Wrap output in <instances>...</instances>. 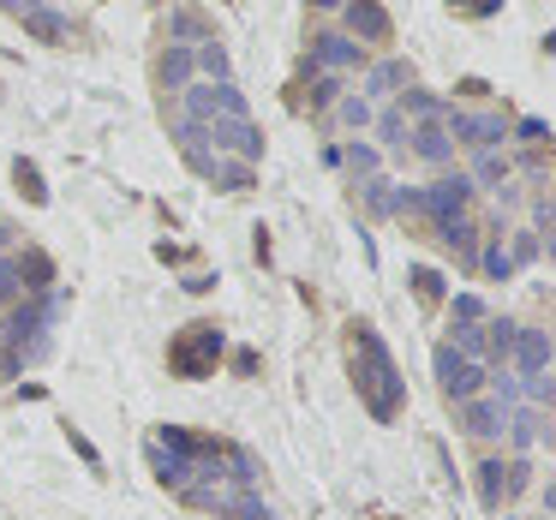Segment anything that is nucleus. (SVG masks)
<instances>
[{
    "label": "nucleus",
    "mask_w": 556,
    "mask_h": 520,
    "mask_svg": "<svg viewBox=\"0 0 556 520\" xmlns=\"http://www.w3.org/2000/svg\"><path fill=\"white\" fill-rule=\"evenodd\" d=\"M348 365H353L359 407L371 413L377 424H395L401 407H407V377H401L395 353L383 347V335H377L365 317H353V324H348Z\"/></svg>",
    "instance_id": "obj_1"
},
{
    "label": "nucleus",
    "mask_w": 556,
    "mask_h": 520,
    "mask_svg": "<svg viewBox=\"0 0 556 520\" xmlns=\"http://www.w3.org/2000/svg\"><path fill=\"white\" fill-rule=\"evenodd\" d=\"M222 347H228V341H222L216 324H186L180 335L168 341V371L186 377V383H204V377H216Z\"/></svg>",
    "instance_id": "obj_2"
},
{
    "label": "nucleus",
    "mask_w": 556,
    "mask_h": 520,
    "mask_svg": "<svg viewBox=\"0 0 556 520\" xmlns=\"http://www.w3.org/2000/svg\"><path fill=\"white\" fill-rule=\"evenodd\" d=\"M174 109H180L186 121H198V126H210V121H252V102L240 97V85H204V78L186 85Z\"/></svg>",
    "instance_id": "obj_3"
},
{
    "label": "nucleus",
    "mask_w": 556,
    "mask_h": 520,
    "mask_svg": "<svg viewBox=\"0 0 556 520\" xmlns=\"http://www.w3.org/2000/svg\"><path fill=\"white\" fill-rule=\"evenodd\" d=\"M437 383H443V395L460 407V401L484 395V383H491V365L467 359V353H455V347L443 341V347H437Z\"/></svg>",
    "instance_id": "obj_4"
},
{
    "label": "nucleus",
    "mask_w": 556,
    "mask_h": 520,
    "mask_svg": "<svg viewBox=\"0 0 556 520\" xmlns=\"http://www.w3.org/2000/svg\"><path fill=\"white\" fill-rule=\"evenodd\" d=\"M365 49L348 37V30H317L312 37V73H329V78H353V73H365Z\"/></svg>",
    "instance_id": "obj_5"
},
{
    "label": "nucleus",
    "mask_w": 556,
    "mask_h": 520,
    "mask_svg": "<svg viewBox=\"0 0 556 520\" xmlns=\"http://www.w3.org/2000/svg\"><path fill=\"white\" fill-rule=\"evenodd\" d=\"M204 150L210 156H233V162H264V132H257V121H210Z\"/></svg>",
    "instance_id": "obj_6"
},
{
    "label": "nucleus",
    "mask_w": 556,
    "mask_h": 520,
    "mask_svg": "<svg viewBox=\"0 0 556 520\" xmlns=\"http://www.w3.org/2000/svg\"><path fill=\"white\" fill-rule=\"evenodd\" d=\"M341 18H348V37L359 42H371V49H383V42H395V18H389V7L383 0H341Z\"/></svg>",
    "instance_id": "obj_7"
},
{
    "label": "nucleus",
    "mask_w": 556,
    "mask_h": 520,
    "mask_svg": "<svg viewBox=\"0 0 556 520\" xmlns=\"http://www.w3.org/2000/svg\"><path fill=\"white\" fill-rule=\"evenodd\" d=\"M443 132H448V144H479V150H496V144L508 138V121H503V114L443 109Z\"/></svg>",
    "instance_id": "obj_8"
},
{
    "label": "nucleus",
    "mask_w": 556,
    "mask_h": 520,
    "mask_svg": "<svg viewBox=\"0 0 556 520\" xmlns=\"http://www.w3.org/2000/svg\"><path fill=\"white\" fill-rule=\"evenodd\" d=\"M515 491H527V460H484L479 467V496H484V508H503Z\"/></svg>",
    "instance_id": "obj_9"
},
{
    "label": "nucleus",
    "mask_w": 556,
    "mask_h": 520,
    "mask_svg": "<svg viewBox=\"0 0 556 520\" xmlns=\"http://www.w3.org/2000/svg\"><path fill=\"white\" fill-rule=\"evenodd\" d=\"M508 371L515 377H551V335H544V329H515Z\"/></svg>",
    "instance_id": "obj_10"
},
{
    "label": "nucleus",
    "mask_w": 556,
    "mask_h": 520,
    "mask_svg": "<svg viewBox=\"0 0 556 520\" xmlns=\"http://www.w3.org/2000/svg\"><path fill=\"white\" fill-rule=\"evenodd\" d=\"M460 431L467 436H484V443H491V436H503V424H508V407L496 395H472V401H460Z\"/></svg>",
    "instance_id": "obj_11"
},
{
    "label": "nucleus",
    "mask_w": 556,
    "mask_h": 520,
    "mask_svg": "<svg viewBox=\"0 0 556 520\" xmlns=\"http://www.w3.org/2000/svg\"><path fill=\"white\" fill-rule=\"evenodd\" d=\"M407 150H413L419 162H431V168H448V162H455V144H448V132H443V114H431V121H413Z\"/></svg>",
    "instance_id": "obj_12"
},
{
    "label": "nucleus",
    "mask_w": 556,
    "mask_h": 520,
    "mask_svg": "<svg viewBox=\"0 0 556 520\" xmlns=\"http://www.w3.org/2000/svg\"><path fill=\"white\" fill-rule=\"evenodd\" d=\"M156 85H162V97H180L186 85H198V61H192V49H186V42H168V49H162Z\"/></svg>",
    "instance_id": "obj_13"
},
{
    "label": "nucleus",
    "mask_w": 556,
    "mask_h": 520,
    "mask_svg": "<svg viewBox=\"0 0 556 520\" xmlns=\"http://www.w3.org/2000/svg\"><path fill=\"white\" fill-rule=\"evenodd\" d=\"M407 85H413V66L389 54V61L365 66V90H359V97H365V102H377V97H401Z\"/></svg>",
    "instance_id": "obj_14"
},
{
    "label": "nucleus",
    "mask_w": 556,
    "mask_h": 520,
    "mask_svg": "<svg viewBox=\"0 0 556 520\" xmlns=\"http://www.w3.org/2000/svg\"><path fill=\"white\" fill-rule=\"evenodd\" d=\"M18 25H25L30 42H49V49H66V42H73V18L54 13V7H37V13H25Z\"/></svg>",
    "instance_id": "obj_15"
},
{
    "label": "nucleus",
    "mask_w": 556,
    "mask_h": 520,
    "mask_svg": "<svg viewBox=\"0 0 556 520\" xmlns=\"http://www.w3.org/2000/svg\"><path fill=\"white\" fill-rule=\"evenodd\" d=\"M210 37H222L210 13H198V7H174V13H168V42H186V49H198V42H210Z\"/></svg>",
    "instance_id": "obj_16"
},
{
    "label": "nucleus",
    "mask_w": 556,
    "mask_h": 520,
    "mask_svg": "<svg viewBox=\"0 0 556 520\" xmlns=\"http://www.w3.org/2000/svg\"><path fill=\"white\" fill-rule=\"evenodd\" d=\"M13 276H18V293H49L54 257L37 252V245H25V252H13Z\"/></svg>",
    "instance_id": "obj_17"
},
{
    "label": "nucleus",
    "mask_w": 556,
    "mask_h": 520,
    "mask_svg": "<svg viewBox=\"0 0 556 520\" xmlns=\"http://www.w3.org/2000/svg\"><path fill=\"white\" fill-rule=\"evenodd\" d=\"M216 520H276V508L264 503L257 491H216Z\"/></svg>",
    "instance_id": "obj_18"
},
{
    "label": "nucleus",
    "mask_w": 556,
    "mask_h": 520,
    "mask_svg": "<svg viewBox=\"0 0 556 520\" xmlns=\"http://www.w3.org/2000/svg\"><path fill=\"white\" fill-rule=\"evenodd\" d=\"M192 61H198V78H204V85H233V61H228V42L222 37L198 42Z\"/></svg>",
    "instance_id": "obj_19"
},
{
    "label": "nucleus",
    "mask_w": 556,
    "mask_h": 520,
    "mask_svg": "<svg viewBox=\"0 0 556 520\" xmlns=\"http://www.w3.org/2000/svg\"><path fill=\"white\" fill-rule=\"evenodd\" d=\"M204 180H216L222 192H252L257 186V162H233V156H210Z\"/></svg>",
    "instance_id": "obj_20"
},
{
    "label": "nucleus",
    "mask_w": 556,
    "mask_h": 520,
    "mask_svg": "<svg viewBox=\"0 0 556 520\" xmlns=\"http://www.w3.org/2000/svg\"><path fill=\"white\" fill-rule=\"evenodd\" d=\"M508 174H515V168H508V156H503V150H479V162H472V174H467V180H472V192H479V186H484V192H503V186H508Z\"/></svg>",
    "instance_id": "obj_21"
},
{
    "label": "nucleus",
    "mask_w": 556,
    "mask_h": 520,
    "mask_svg": "<svg viewBox=\"0 0 556 520\" xmlns=\"http://www.w3.org/2000/svg\"><path fill=\"white\" fill-rule=\"evenodd\" d=\"M329 114H336V126H348L353 138H365V132H371V114H377V109L359 97V90H341V102H336Z\"/></svg>",
    "instance_id": "obj_22"
},
{
    "label": "nucleus",
    "mask_w": 556,
    "mask_h": 520,
    "mask_svg": "<svg viewBox=\"0 0 556 520\" xmlns=\"http://www.w3.org/2000/svg\"><path fill=\"white\" fill-rule=\"evenodd\" d=\"M371 132H377V144H383V150H401V144H407V132H413V121L395 109V102H383V114H371Z\"/></svg>",
    "instance_id": "obj_23"
},
{
    "label": "nucleus",
    "mask_w": 556,
    "mask_h": 520,
    "mask_svg": "<svg viewBox=\"0 0 556 520\" xmlns=\"http://www.w3.org/2000/svg\"><path fill=\"white\" fill-rule=\"evenodd\" d=\"M341 90H348V78H329V73H312V114L324 121L329 109L341 102Z\"/></svg>",
    "instance_id": "obj_24"
},
{
    "label": "nucleus",
    "mask_w": 556,
    "mask_h": 520,
    "mask_svg": "<svg viewBox=\"0 0 556 520\" xmlns=\"http://www.w3.org/2000/svg\"><path fill=\"white\" fill-rule=\"evenodd\" d=\"M472 269H484L491 281H508V276H515V257L503 252V233H496V240L484 245V252H479V264H472Z\"/></svg>",
    "instance_id": "obj_25"
},
{
    "label": "nucleus",
    "mask_w": 556,
    "mask_h": 520,
    "mask_svg": "<svg viewBox=\"0 0 556 520\" xmlns=\"http://www.w3.org/2000/svg\"><path fill=\"white\" fill-rule=\"evenodd\" d=\"M13 180H18V192H25L30 204H49V186H42V168H37V162L18 156V162H13Z\"/></svg>",
    "instance_id": "obj_26"
},
{
    "label": "nucleus",
    "mask_w": 556,
    "mask_h": 520,
    "mask_svg": "<svg viewBox=\"0 0 556 520\" xmlns=\"http://www.w3.org/2000/svg\"><path fill=\"white\" fill-rule=\"evenodd\" d=\"M341 162H348L353 174H371L377 168V144H365V138H348V150H336Z\"/></svg>",
    "instance_id": "obj_27"
},
{
    "label": "nucleus",
    "mask_w": 556,
    "mask_h": 520,
    "mask_svg": "<svg viewBox=\"0 0 556 520\" xmlns=\"http://www.w3.org/2000/svg\"><path fill=\"white\" fill-rule=\"evenodd\" d=\"M448 312H455V324H484V317H491V305H484L479 293H455V305H448Z\"/></svg>",
    "instance_id": "obj_28"
},
{
    "label": "nucleus",
    "mask_w": 556,
    "mask_h": 520,
    "mask_svg": "<svg viewBox=\"0 0 556 520\" xmlns=\"http://www.w3.org/2000/svg\"><path fill=\"white\" fill-rule=\"evenodd\" d=\"M413 293H419L425 305H437L443 300V276H437V269H413Z\"/></svg>",
    "instance_id": "obj_29"
},
{
    "label": "nucleus",
    "mask_w": 556,
    "mask_h": 520,
    "mask_svg": "<svg viewBox=\"0 0 556 520\" xmlns=\"http://www.w3.org/2000/svg\"><path fill=\"white\" fill-rule=\"evenodd\" d=\"M448 13L455 18H491V13H503V0H448Z\"/></svg>",
    "instance_id": "obj_30"
},
{
    "label": "nucleus",
    "mask_w": 556,
    "mask_h": 520,
    "mask_svg": "<svg viewBox=\"0 0 556 520\" xmlns=\"http://www.w3.org/2000/svg\"><path fill=\"white\" fill-rule=\"evenodd\" d=\"M66 443H73L78 455H85V467H90V472H102V455H97V443H90L85 431H73V424H66Z\"/></svg>",
    "instance_id": "obj_31"
},
{
    "label": "nucleus",
    "mask_w": 556,
    "mask_h": 520,
    "mask_svg": "<svg viewBox=\"0 0 556 520\" xmlns=\"http://www.w3.org/2000/svg\"><path fill=\"white\" fill-rule=\"evenodd\" d=\"M18 300V276H13V257H0V305Z\"/></svg>",
    "instance_id": "obj_32"
},
{
    "label": "nucleus",
    "mask_w": 556,
    "mask_h": 520,
    "mask_svg": "<svg viewBox=\"0 0 556 520\" xmlns=\"http://www.w3.org/2000/svg\"><path fill=\"white\" fill-rule=\"evenodd\" d=\"M544 138H551V126H544V121H520V144H544Z\"/></svg>",
    "instance_id": "obj_33"
},
{
    "label": "nucleus",
    "mask_w": 556,
    "mask_h": 520,
    "mask_svg": "<svg viewBox=\"0 0 556 520\" xmlns=\"http://www.w3.org/2000/svg\"><path fill=\"white\" fill-rule=\"evenodd\" d=\"M37 7H49V0H0V13H13V18L37 13Z\"/></svg>",
    "instance_id": "obj_34"
},
{
    "label": "nucleus",
    "mask_w": 556,
    "mask_h": 520,
    "mask_svg": "<svg viewBox=\"0 0 556 520\" xmlns=\"http://www.w3.org/2000/svg\"><path fill=\"white\" fill-rule=\"evenodd\" d=\"M508 257H515V264H520V257H539V233H520L515 252H508Z\"/></svg>",
    "instance_id": "obj_35"
},
{
    "label": "nucleus",
    "mask_w": 556,
    "mask_h": 520,
    "mask_svg": "<svg viewBox=\"0 0 556 520\" xmlns=\"http://www.w3.org/2000/svg\"><path fill=\"white\" fill-rule=\"evenodd\" d=\"M455 90H460V97H491V85H484V78H460Z\"/></svg>",
    "instance_id": "obj_36"
},
{
    "label": "nucleus",
    "mask_w": 556,
    "mask_h": 520,
    "mask_svg": "<svg viewBox=\"0 0 556 520\" xmlns=\"http://www.w3.org/2000/svg\"><path fill=\"white\" fill-rule=\"evenodd\" d=\"M7 245H13V228H7V221H0V252H7Z\"/></svg>",
    "instance_id": "obj_37"
},
{
    "label": "nucleus",
    "mask_w": 556,
    "mask_h": 520,
    "mask_svg": "<svg viewBox=\"0 0 556 520\" xmlns=\"http://www.w3.org/2000/svg\"><path fill=\"white\" fill-rule=\"evenodd\" d=\"M312 7H317V13H329V7H341V0H312Z\"/></svg>",
    "instance_id": "obj_38"
}]
</instances>
